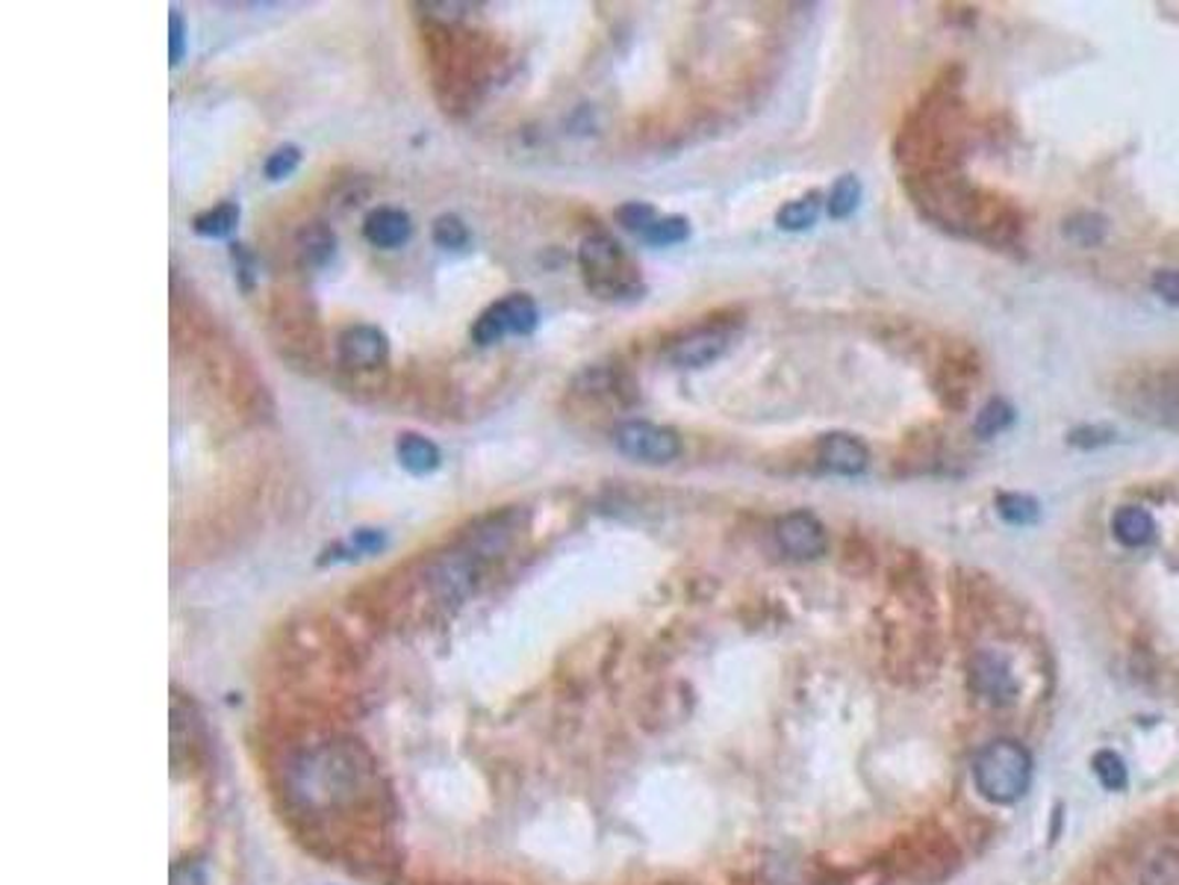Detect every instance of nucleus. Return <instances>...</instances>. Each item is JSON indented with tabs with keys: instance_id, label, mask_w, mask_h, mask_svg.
Wrapping results in <instances>:
<instances>
[{
	"instance_id": "f257e3e1",
	"label": "nucleus",
	"mask_w": 1179,
	"mask_h": 885,
	"mask_svg": "<svg viewBox=\"0 0 1179 885\" xmlns=\"http://www.w3.org/2000/svg\"><path fill=\"white\" fill-rule=\"evenodd\" d=\"M885 865L891 876H902L914 885H937L950 879L962 865V853L955 841L937 827H923L920 832L900 835L888 850Z\"/></svg>"
},
{
	"instance_id": "f03ea898",
	"label": "nucleus",
	"mask_w": 1179,
	"mask_h": 885,
	"mask_svg": "<svg viewBox=\"0 0 1179 885\" xmlns=\"http://www.w3.org/2000/svg\"><path fill=\"white\" fill-rule=\"evenodd\" d=\"M973 779L979 795L990 803H1015L1027 795L1032 782V756L1011 738L990 742L973 761Z\"/></svg>"
},
{
	"instance_id": "7ed1b4c3",
	"label": "nucleus",
	"mask_w": 1179,
	"mask_h": 885,
	"mask_svg": "<svg viewBox=\"0 0 1179 885\" xmlns=\"http://www.w3.org/2000/svg\"><path fill=\"white\" fill-rule=\"evenodd\" d=\"M578 263L585 271L587 289L599 299H629L640 292L637 269L613 236H587L578 248Z\"/></svg>"
},
{
	"instance_id": "20e7f679",
	"label": "nucleus",
	"mask_w": 1179,
	"mask_h": 885,
	"mask_svg": "<svg viewBox=\"0 0 1179 885\" xmlns=\"http://www.w3.org/2000/svg\"><path fill=\"white\" fill-rule=\"evenodd\" d=\"M613 446L620 449L625 458L640 463H669L676 461L682 455V437H678L673 428L655 423H643V419H631V423H622L617 431H613Z\"/></svg>"
},
{
	"instance_id": "39448f33",
	"label": "nucleus",
	"mask_w": 1179,
	"mask_h": 885,
	"mask_svg": "<svg viewBox=\"0 0 1179 885\" xmlns=\"http://www.w3.org/2000/svg\"><path fill=\"white\" fill-rule=\"evenodd\" d=\"M1135 416L1161 425H1179V370L1147 375L1135 384Z\"/></svg>"
},
{
	"instance_id": "423d86ee",
	"label": "nucleus",
	"mask_w": 1179,
	"mask_h": 885,
	"mask_svg": "<svg viewBox=\"0 0 1179 885\" xmlns=\"http://www.w3.org/2000/svg\"><path fill=\"white\" fill-rule=\"evenodd\" d=\"M971 687L990 705H1008L1018 696V682L1008 659L997 650H979L971 655Z\"/></svg>"
},
{
	"instance_id": "0eeeda50",
	"label": "nucleus",
	"mask_w": 1179,
	"mask_h": 885,
	"mask_svg": "<svg viewBox=\"0 0 1179 885\" xmlns=\"http://www.w3.org/2000/svg\"><path fill=\"white\" fill-rule=\"evenodd\" d=\"M775 541L784 555L796 561H814L826 555V529L811 511H791L775 523Z\"/></svg>"
},
{
	"instance_id": "6e6552de",
	"label": "nucleus",
	"mask_w": 1179,
	"mask_h": 885,
	"mask_svg": "<svg viewBox=\"0 0 1179 885\" xmlns=\"http://www.w3.org/2000/svg\"><path fill=\"white\" fill-rule=\"evenodd\" d=\"M729 349V334L722 328H694L666 349V361L678 370H703L708 363L720 361Z\"/></svg>"
},
{
	"instance_id": "1a4fd4ad",
	"label": "nucleus",
	"mask_w": 1179,
	"mask_h": 885,
	"mask_svg": "<svg viewBox=\"0 0 1179 885\" xmlns=\"http://www.w3.org/2000/svg\"><path fill=\"white\" fill-rule=\"evenodd\" d=\"M336 352L345 370H378L389 358V340L375 326H352L340 334Z\"/></svg>"
},
{
	"instance_id": "9d476101",
	"label": "nucleus",
	"mask_w": 1179,
	"mask_h": 885,
	"mask_svg": "<svg viewBox=\"0 0 1179 885\" xmlns=\"http://www.w3.org/2000/svg\"><path fill=\"white\" fill-rule=\"evenodd\" d=\"M817 461L826 472H835V476H861L870 463V452L867 446L853 434H826L819 437L817 442Z\"/></svg>"
},
{
	"instance_id": "9b49d317",
	"label": "nucleus",
	"mask_w": 1179,
	"mask_h": 885,
	"mask_svg": "<svg viewBox=\"0 0 1179 885\" xmlns=\"http://www.w3.org/2000/svg\"><path fill=\"white\" fill-rule=\"evenodd\" d=\"M363 234L375 248H398V245H405L410 239L414 225H410V216L405 210L378 207L372 210L366 222H363Z\"/></svg>"
},
{
	"instance_id": "f8f14e48",
	"label": "nucleus",
	"mask_w": 1179,
	"mask_h": 885,
	"mask_svg": "<svg viewBox=\"0 0 1179 885\" xmlns=\"http://www.w3.org/2000/svg\"><path fill=\"white\" fill-rule=\"evenodd\" d=\"M1112 532L1126 550H1142L1147 543L1156 541V520L1147 508L1124 505L1117 508L1112 516Z\"/></svg>"
},
{
	"instance_id": "ddd939ff",
	"label": "nucleus",
	"mask_w": 1179,
	"mask_h": 885,
	"mask_svg": "<svg viewBox=\"0 0 1179 885\" xmlns=\"http://www.w3.org/2000/svg\"><path fill=\"white\" fill-rule=\"evenodd\" d=\"M396 455L398 463H401L410 476H431L433 470H440L442 463L437 442L422 437V434H401L396 442Z\"/></svg>"
},
{
	"instance_id": "4468645a",
	"label": "nucleus",
	"mask_w": 1179,
	"mask_h": 885,
	"mask_svg": "<svg viewBox=\"0 0 1179 885\" xmlns=\"http://www.w3.org/2000/svg\"><path fill=\"white\" fill-rule=\"evenodd\" d=\"M333 252H336V234L322 222H315L298 234V257L304 266H324L333 257Z\"/></svg>"
},
{
	"instance_id": "2eb2a0df",
	"label": "nucleus",
	"mask_w": 1179,
	"mask_h": 885,
	"mask_svg": "<svg viewBox=\"0 0 1179 885\" xmlns=\"http://www.w3.org/2000/svg\"><path fill=\"white\" fill-rule=\"evenodd\" d=\"M499 308H502V317L504 322H507V331H511V334H532L537 322H540L537 305H534L528 292H511V296H504V299L499 301Z\"/></svg>"
},
{
	"instance_id": "dca6fc26",
	"label": "nucleus",
	"mask_w": 1179,
	"mask_h": 885,
	"mask_svg": "<svg viewBox=\"0 0 1179 885\" xmlns=\"http://www.w3.org/2000/svg\"><path fill=\"white\" fill-rule=\"evenodd\" d=\"M236 225H239V207L234 201H225V204L204 210V213L192 218L195 234L207 236V239H225V236L234 234Z\"/></svg>"
},
{
	"instance_id": "f3484780",
	"label": "nucleus",
	"mask_w": 1179,
	"mask_h": 885,
	"mask_svg": "<svg viewBox=\"0 0 1179 885\" xmlns=\"http://www.w3.org/2000/svg\"><path fill=\"white\" fill-rule=\"evenodd\" d=\"M1011 423H1015V407L1003 402V398H990V402H985V405L979 407V414L973 419V431L979 434V437H997V434L1006 431Z\"/></svg>"
},
{
	"instance_id": "a211bd4d",
	"label": "nucleus",
	"mask_w": 1179,
	"mask_h": 885,
	"mask_svg": "<svg viewBox=\"0 0 1179 885\" xmlns=\"http://www.w3.org/2000/svg\"><path fill=\"white\" fill-rule=\"evenodd\" d=\"M997 511L1011 525H1032L1041 516V505L1029 493H999Z\"/></svg>"
},
{
	"instance_id": "6ab92c4d",
	"label": "nucleus",
	"mask_w": 1179,
	"mask_h": 885,
	"mask_svg": "<svg viewBox=\"0 0 1179 885\" xmlns=\"http://www.w3.org/2000/svg\"><path fill=\"white\" fill-rule=\"evenodd\" d=\"M858 201H861V181L856 174H844L837 178V183L828 192V216L832 218H849L856 213Z\"/></svg>"
},
{
	"instance_id": "aec40b11",
	"label": "nucleus",
	"mask_w": 1179,
	"mask_h": 885,
	"mask_svg": "<svg viewBox=\"0 0 1179 885\" xmlns=\"http://www.w3.org/2000/svg\"><path fill=\"white\" fill-rule=\"evenodd\" d=\"M819 218V201L817 195H805V199H796L791 204H784L779 213H775V222L782 231H805Z\"/></svg>"
},
{
	"instance_id": "412c9836",
	"label": "nucleus",
	"mask_w": 1179,
	"mask_h": 885,
	"mask_svg": "<svg viewBox=\"0 0 1179 885\" xmlns=\"http://www.w3.org/2000/svg\"><path fill=\"white\" fill-rule=\"evenodd\" d=\"M1094 768V777L1100 779V786L1106 791H1124L1126 782H1129V770H1126V761L1117 756L1115 750H1100L1091 761Z\"/></svg>"
},
{
	"instance_id": "4be33fe9",
	"label": "nucleus",
	"mask_w": 1179,
	"mask_h": 885,
	"mask_svg": "<svg viewBox=\"0 0 1179 885\" xmlns=\"http://www.w3.org/2000/svg\"><path fill=\"white\" fill-rule=\"evenodd\" d=\"M1142 885H1179V850H1159L1144 865Z\"/></svg>"
},
{
	"instance_id": "5701e85b",
	"label": "nucleus",
	"mask_w": 1179,
	"mask_h": 885,
	"mask_svg": "<svg viewBox=\"0 0 1179 885\" xmlns=\"http://www.w3.org/2000/svg\"><path fill=\"white\" fill-rule=\"evenodd\" d=\"M431 236H433V243L440 245V248H446V252H460V248H467L469 245L467 222H463L460 216H454V213H442V216L433 222Z\"/></svg>"
},
{
	"instance_id": "b1692460",
	"label": "nucleus",
	"mask_w": 1179,
	"mask_h": 885,
	"mask_svg": "<svg viewBox=\"0 0 1179 885\" xmlns=\"http://www.w3.org/2000/svg\"><path fill=\"white\" fill-rule=\"evenodd\" d=\"M687 236H690V225H687V218L666 216V218H657L655 225L649 227L646 234H643V239H646L649 245H655V248H669V245L685 243Z\"/></svg>"
},
{
	"instance_id": "393cba45",
	"label": "nucleus",
	"mask_w": 1179,
	"mask_h": 885,
	"mask_svg": "<svg viewBox=\"0 0 1179 885\" xmlns=\"http://www.w3.org/2000/svg\"><path fill=\"white\" fill-rule=\"evenodd\" d=\"M507 334H511V331H507V322H504L499 301H495V305H490V308H486L484 313H481V317L475 319V326H472V340H475L478 345L502 343V340Z\"/></svg>"
},
{
	"instance_id": "a878e982",
	"label": "nucleus",
	"mask_w": 1179,
	"mask_h": 885,
	"mask_svg": "<svg viewBox=\"0 0 1179 885\" xmlns=\"http://www.w3.org/2000/svg\"><path fill=\"white\" fill-rule=\"evenodd\" d=\"M617 222H620L625 231H634V234H646L649 227L657 222V213L652 204H643V201H629L617 210Z\"/></svg>"
},
{
	"instance_id": "bb28decb",
	"label": "nucleus",
	"mask_w": 1179,
	"mask_h": 885,
	"mask_svg": "<svg viewBox=\"0 0 1179 885\" xmlns=\"http://www.w3.org/2000/svg\"><path fill=\"white\" fill-rule=\"evenodd\" d=\"M301 163V148L298 145H280L278 151L266 160V178L269 181H287Z\"/></svg>"
},
{
	"instance_id": "cd10ccee",
	"label": "nucleus",
	"mask_w": 1179,
	"mask_h": 885,
	"mask_svg": "<svg viewBox=\"0 0 1179 885\" xmlns=\"http://www.w3.org/2000/svg\"><path fill=\"white\" fill-rule=\"evenodd\" d=\"M1068 234L1076 236V243L1082 245H1097L1106 236V218L1094 216V213H1082L1080 218H1073L1068 225Z\"/></svg>"
},
{
	"instance_id": "c85d7f7f",
	"label": "nucleus",
	"mask_w": 1179,
	"mask_h": 885,
	"mask_svg": "<svg viewBox=\"0 0 1179 885\" xmlns=\"http://www.w3.org/2000/svg\"><path fill=\"white\" fill-rule=\"evenodd\" d=\"M183 54H186V21L178 10H172L169 15V63L181 65Z\"/></svg>"
},
{
	"instance_id": "c756f323",
	"label": "nucleus",
	"mask_w": 1179,
	"mask_h": 885,
	"mask_svg": "<svg viewBox=\"0 0 1179 885\" xmlns=\"http://www.w3.org/2000/svg\"><path fill=\"white\" fill-rule=\"evenodd\" d=\"M1115 440V431L1112 428H1103V425H1085V428H1076L1071 434L1073 446H1082V449H1094V446H1106V442Z\"/></svg>"
},
{
	"instance_id": "7c9ffc66",
	"label": "nucleus",
	"mask_w": 1179,
	"mask_h": 885,
	"mask_svg": "<svg viewBox=\"0 0 1179 885\" xmlns=\"http://www.w3.org/2000/svg\"><path fill=\"white\" fill-rule=\"evenodd\" d=\"M1153 292L1159 299L1179 305V269H1159L1153 275Z\"/></svg>"
},
{
	"instance_id": "2f4dec72",
	"label": "nucleus",
	"mask_w": 1179,
	"mask_h": 885,
	"mask_svg": "<svg viewBox=\"0 0 1179 885\" xmlns=\"http://www.w3.org/2000/svg\"><path fill=\"white\" fill-rule=\"evenodd\" d=\"M384 543H387V537H384V532H378V529H357V532L352 534L354 552H381L384 550Z\"/></svg>"
},
{
	"instance_id": "473e14b6",
	"label": "nucleus",
	"mask_w": 1179,
	"mask_h": 885,
	"mask_svg": "<svg viewBox=\"0 0 1179 885\" xmlns=\"http://www.w3.org/2000/svg\"><path fill=\"white\" fill-rule=\"evenodd\" d=\"M172 885H207V879L195 862H178L172 867Z\"/></svg>"
},
{
	"instance_id": "72a5a7b5",
	"label": "nucleus",
	"mask_w": 1179,
	"mask_h": 885,
	"mask_svg": "<svg viewBox=\"0 0 1179 885\" xmlns=\"http://www.w3.org/2000/svg\"><path fill=\"white\" fill-rule=\"evenodd\" d=\"M891 879V871L885 862H876V865H867L861 874H856L847 885H885Z\"/></svg>"
},
{
	"instance_id": "f704fd0d",
	"label": "nucleus",
	"mask_w": 1179,
	"mask_h": 885,
	"mask_svg": "<svg viewBox=\"0 0 1179 885\" xmlns=\"http://www.w3.org/2000/svg\"><path fill=\"white\" fill-rule=\"evenodd\" d=\"M731 885H761L755 879V876H738V879H731Z\"/></svg>"
}]
</instances>
